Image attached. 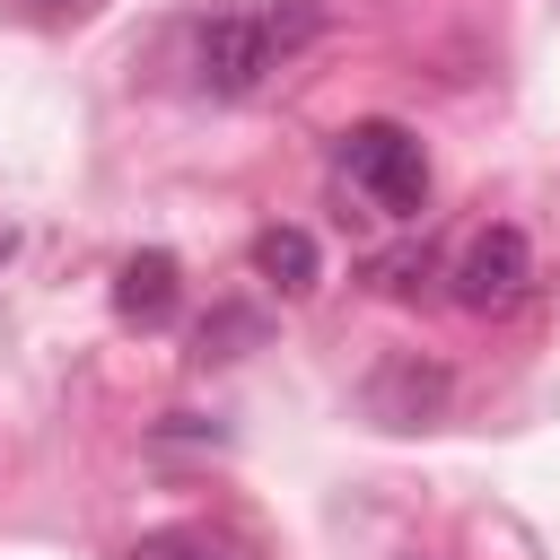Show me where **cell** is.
Instances as JSON below:
<instances>
[{"label":"cell","instance_id":"7","mask_svg":"<svg viewBox=\"0 0 560 560\" xmlns=\"http://www.w3.org/2000/svg\"><path fill=\"white\" fill-rule=\"evenodd\" d=\"M131 560H228L210 534H149V542H131Z\"/></svg>","mask_w":560,"mask_h":560},{"label":"cell","instance_id":"8","mask_svg":"<svg viewBox=\"0 0 560 560\" xmlns=\"http://www.w3.org/2000/svg\"><path fill=\"white\" fill-rule=\"evenodd\" d=\"M420 280H429V254H385V262H376V289H385V298H411Z\"/></svg>","mask_w":560,"mask_h":560},{"label":"cell","instance_id":"4","mask_svg":"<svg viewBox=\"0 0 560 560\" xmlns=\"http://www.w3.org/2000/svg\"><path fill=\"white\" fill-rule=\"evenodd\" d=\"M368 411H376L385 429H420V420H438V411H446V368L385 359V368L368 376Z\"/></svg>","mask_w":560,"mask_h":560},{"label":"cell","instance_id":"1","mask_svg":"<svg viewBox=\"0 0 560 560\" xmlns=\"http://www.w3.org/2000/svg\"><path fill=\"white\" fill-rule=\"evenodd\" d=\"M315 26H324V18H315L306 0H245V9H219V18H201V35H192V79H201L210 96H254Z\"/></svg>","mask_w":560,"mask_h":560},{"label":"cell","instance_id":"2","mask_svg":"<svg viewBox=\"0 0 560 560\" xmlns=\"http://www.w3.org/2000/svg\"><path fill=\"white\" fill-rule=\"evenodd\" d=\"M332 166H341V184H350L359 201H376L385 219H420V210H429V158H420V140H411L402 122H350V131L332 140Z\"/></svg>","mask_w":560,"mask_h":560},{"label":"cell","instance_id":"3","mask_svg":"<svg viewBox=\"0 0 560 560\" xmlns=\"http://www.w3.org/2000/svg\"><path fill=\"white\" fill-rule=\"evenodd\" d=\"M455 306H472V315H508L525 289H534V245H525V228H481L464 254H455Z\"/></svg>","mask_w":560,"mask_h":560},{"label":"cell","instance_id":"9","mask_svg":"<svg viewBox=\"0 0 560 560\" xmlns=\"http://www.w3.org/2000/svg\"><path fill=\"white\" fill-rule=\"evenodd\" d=\"M26 9H44V18H70V9H88V0H26Z\"/></svg>","mask_w":560,"mask_h":560},{"label":"cell","instance_id":"6","mask_svg":"<svg viewBox=\"0 0 560 560\" xmlns=\"http://www.w3.org/2000/svg\"><path fill=\"white\" fill-rule=\"evenodd\" d=\"M254 271H262L280 298H306L324 262H315V236H306V228H262V236H254Z\"/></svg>","mask_w":560,"mask_h":560},{"label":"cell","instance_id":"5","mask_svg":"<svg viewBox=\"0 0 560 560\" xmlns=\"http://www.w3.org/2000/svg\"><path fill=\"white\" fill-rule=\"evenodd\" d=\"M175 289H184V271H175V254H131L122 271H114V315L122 324H166L175 315Z\"/></svg>","mask_w":560,"mask_h":560}]
</instances>
